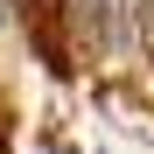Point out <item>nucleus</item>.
<instances>
[{
	"mask_svg": "<svg viewBox=\"0 0 154 154\" xmlns=\"http://www.w3.org/2000/svg\"><path fill=\"white\" fill-rule=\"evenodd\" d=\"M14 14H21V0H0V21H14Z\"/></svg>",
	"mask_w": 154,
	"mask_h": 154,
	"instance_id": "nucleus-2",
	"label": "nucleus"
},
{
	"mask_svg": "<svg viewBox=\"0 0 154 154\" xmlns=\"http://www.w3.org/2000/svg\"><path fill=\"white\" fill-rule=\"evenodd\" d=\"M0 154H14V126H7V112H0Z\"/></svg>",
	"mask_w": 154,
	"mask_h": 154,
	"instance_id": "nucleus-1",
	"label": "nucleus"
}]
</instances>
